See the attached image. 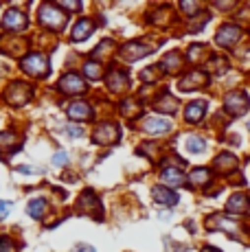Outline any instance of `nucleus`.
<instances>
[{"mask_svg":"<svg viewBox=\"0 0 250 252\" xmlns=\"http://www.w3.org/2000/svg\"><path fill=\"white\" fill-rule=\"evenodd\" d=\"M31 96H33V88L29 84H25V81H13V84H9L2 92V99L7 101L9 105H13V108L27 105L29 101H31Z\"/></svg>","mask_w":250,"mask_h":252,"instance_id":"nucleus-1","label":"nucleus"},{"mask_svg":"<svg viewBox=\"0 0 250 252\" xmlns=\"http://www.w3.org/2000/svg\"><path fill=\"white\" fill-rule=\"evenodd\" d=\"M37 20H40L42 27L51 29V31H60L64 29L66 24V13L62 11L57 4H51V2H44L37 11Z\"/></svg>","mask_w":250,"mask_h":252,"instance_id":"nucleus-2","label":"nucleus"},{"mask_svg":"<svg viewBox=\"0 0 250 252\" xmlns=\"http://www.w3.org/2000/svg\"><path fill=\"white\" fill-rule=\"evenodd\" d=\"M20 68L31 77H46L51 70V62L44 53H29L27 57H22Z\"/></svg>","mask_w":250,"mask_h":252,"instance_id":"nucleus-3","label":"nucleus"},{"mask_svg":"<svg viewBox=\"0 0 250 252\" xmlns=\"http://www.w3.org/2000/svg\"><path fill=\"white\" fill-rule=\"evenodd\" d=\"M57 88L64 92V94H81V92H86V81L77 72H66L57 81Z\"/></svg>","mask_w":250,"mask_h":252,"instance_id":"nucleus-4","label":"nucleus"},{"mask_svg":"<svg viewBox=\"0 0 250 252\" xmlns=\"http://www.w3.org/2000/svg\"><path fill=\"white\" fill-rule=\"evenodd\" d=\"M119 134H121L119 125H114V123H101L99 127L93 132V140H94V143H99V145H110V143H117Z\"/></svg>","mask_w":250,"mask_h":252,"instance_id":"nucleus-5","label":"nucleus"},{"mask_svg":"<svg viewBox=\"0 0 250 252\" xmlns=\"http://www.w3.org/2000/svg\"><path fill=\"white\" fill-rule=\"evenodd\" d=\"M2 29H9V31H22V29H27V24H29V20H27V16L20 11V9H9L7 13H4V18H2Z\"/></svg>","mask_w":250,"mask_h":252,"instance_id":"nucleus-6","label":"nucleus"},{"mask_svg":"<svg viewBox=\"0 0 250 252\" xmlns=\"http://www.w3.org/2000/svg\"><path fill=\"white\" fill-rule=\"evenodd\" d=\"M226 110H228L230 114H235V116H239V114L246 112V110H248V96H246V92H242V90L230 92V94L226 96Z\"/></svg>","mask_w":250,"mask_h":252,"instance_id":"nucleus-7","label":"nucleus"},{"mask_svg":"<svg viewBox=\"0 0 250 252\" xmlns=\"http://www.w3.org/2000/svg\"><path fill=\"white\" fill-rule=\"evenodd\" d=\"M145 55H150V46L141 44V42H129V44H125L121 48V57L127 62H136Z\"/></svg>","mask_w":250,"mask_h":252,"instance_id":"nucleus-8","label":"nucleus"},{"mask_svg":"<svg viewBox=\"0 0 250 252\" xmlns=\"http://www.w3.org/2000/svg\"><path fill=\"white\" fill-rule=\"evenodd\" d=\"M143 129L147 134H165L171 129V123L167 119H160V116H147L143 121Z\"/></svg>","mask_w":250,"mask_h":252,"instance_id":"nucleus-9","label":"nucleus"},{"mask_svg":"<svg viewBox=\"0 0 250 252\" xmlns=\"http://www.w3.org/2000/svg\"><path fill=\"white\" fill-rule=\"evenodd\" d=\"M237 40H239V29L235 27V24H224L218 31V35H215V42H218L219 46H230Z\"/></svg>","mask_w":250,"mask_h":252,"instance_id":"nucleus-10","label":"nucleus"},{"mask_svg":"<svg viewBox=\"0 0 250 252\" xmlns=\"http://www.w3.org/2000/svg\"><path fill=\"white\" fill-rule=\"evenodd\" d=\"M25 46H27V42L20 40L18 35H4L2 40H0V51L9 53V55H20V53H25Z\"/></svg>","mask_w":250,"mask_h":252,"instance_id":"nucleus-11","label":"nucleus"},{"mask_svg":"<svg viewBox=\"0 0 250 252\" xmlns=\"http://www.w3.org/2000/svg\"><path fill=\"white\" fill-rule=\"evenodd\" d=\"M77 208H79L81 213H90V215H94V211H101V204L97 200V195H94L93 191H84L79 197V202H77Z\"/></svg>","mask_w":250,"mask_h":252,"instance_id":"nucleus-12","label":"nucleus"},{"mask_svg":"<svg viewBox=\"0 0 250 252\" xmlns=\"http://www.w3.org/2000/svg\"><path fill=\"white\" fill-rule=\"evenodd\" d=\"M66 112H68V119H73V121H88V119H93V108H90L88 103H84V101L70 103Z\"/></svg>","mask_w":250,"mask_h":252,"instance_id":"nucleus-13","label":"nucleus"},{"mask_svg":"<svg viewBox=\"0 0 250 252\" xmlns=\"http://www.w3.org/2000/svg\"><path fill=\"white\" fill-rule=\"evenodd\" d=\"M127 84H129L127 72H123V70H119V68L110 70V75H108V88H110V90L121 92V90L127 88Z\"/></svg>","mask_w":250,"mask_h":252,"instance_id":"nucleus-14","label":"nucleus"},{"mask_svg":"<svg viewBox=\"0 0 250 252\" xmlns=\"http://www.w3.org/2000/svg\"><path fill=\"white\" fill-rule=\"evenodd\" d=\"M204 84H206L204 72L193 70V72H189L187 77H182L180 79V90H195V88H200V86H204Z\"/></svg>","mask_w":250,"mask_h":252,"instance_id":"nucleus-15","label":"nucleus"},{"mask_svg":"<svg viewBox=\"0 0 250 252\" xmlns=\"http://www.w3.org/2000/svg\"><path fill=\"white\" fill-rule=\"evenodd\" d=\"M93 31H94V22L90 20V18H81V20L75 24V29H73V42L86 40L88 35H93Z\"/></svg>","mask_w":250,"mask_h":252,"instance_id":"nucleus-16","label":"nucleus"},{"mask_svg":"<svg viewBox=\"0 0 250 252\" xmlns=\"http://www.w3.org/2000/svg\"><path fill=\"white\" fill-rule=\"evenodd\" d=\"M204 112H206V103H204V101H193V103L187 105L185 119L189 121V123H198L202 116H204Z\"/></svg>","mask_w":250,"mask_h":252,"instance_id":"nucleus-17","label":"nucleus"},{"mask_svg":"<svg viewBox=\"0 0 250 252\" xmlns=\"http://www.w3.org/2000/svg\"><path fill=\"white\" fill-rule=\"evenodd\" d=\"M154 200L160 202V204H167V206L178 204V195L174 191H169V189H165V187H156V189H154Z\"/></svg>","mask_w":250,"mask_h":252,"instance_id":"nucleus-18","label":"nucleus"},{"mask_svg":"<svg viewBox=\"0 0 250 252\" xmlns=\"http://www.w3.org/2000/svg\"><path fill=\"white\" fill-rule=\"evenodd\" d=\"M18 147H20V143H18L16 132H0V152L9 154Z\"/></svg>","mask_w":250,"mask_h":252,"instance_id":"nucleus-19","label":"nucleus"},{"mask_svg":"<svg viewBox=\"0 0 250 252\" xmlns=\"http://www.w3.org/2000/svg\"><path fill=\"white\" fill-rule=\"evenodd\" d=\"M46 208H49V204H46V200H42V197H35V200H31L27 204V213L33 217V220H42L46 213Z\"/></svg>","mask_w":250,"mask_h":252,"instance_id":"nucleus-20","label":"nucleus"},{"mask_svg":"<svg viewBox=\"0 0 250 252\" xmlns=\"http://www.w3.org/2000/svg\"><path fill=\"white\" fill-rule=\"evenodd\" d=\"M228 211L230 213H246L248 211V197L244 193H235L228 200Z\"/></svg>","mask_w":250,"mask_h":252,"instance_id":"nucleus-21","label":"nucleus"},{"mask_svg":"<svg viewBox=\"0 0 250 252\" xmlns=\"http://www.w3.org/2000/svg\"><path fill=\"white\" fill-rule=\"evenodd\" d=\"M162 180H165L167 184H182L185 182V176H182V171L180 169H176V167H165L162 169Z\"/></svg>","mask_w":250,"mask_h":252,"instance_id":"nucleus-22","label":"nucleus"},{"mask_svg":"<svg viewBox=\"0 0 250 252\" xmlns=\"http://www.w3.org/2000/svg\"><path fill=\"white\" fill-rule=\"evenodd\" d=\"M180 66H182V57L178 55V53H169V55H167L165 60H162V68L169 70V72L180 70Z\"/></svg>","mask_w":250,"mask_h":252,"instance_id":"nucleus-23","label":"nucleus"},{"mask_svg":"<svg viewBox=\"0 0 250 252\" xmlns=\"http://www.w3.org/2000/svg\"><path fill=\"white\" fill-rule=\"evenodd\" d=\"M176 105H178V101L169 94L156 101V110H160V112H176Z\"/></svg>","mask_w":250,"mask_h":252,"instance_id":"nucleus-24","label":"nucleus"},{"mask_svg":"<svg viewBox=\"0 0 250 252\" xmlns=\"http://www.w3.org/2000/svg\"><path fill=\"white\" fill-rule=\"evenodd\" d=\"M215 167H218L219 171H226V169H235V167H237V160H235V156H230V154H222V156L215 160Z\"/></svg>","mask_w":250,"mask_h":252,"instance_id":"nucleus-25","label":"nucleus"},{"mask_svg":"<svg viewBox=\"0 0 250 252\" xmlns=\"http://www.w3.org/2000/svg\"><path fill=\"white\" fill-rule=\"evenodd\" d=\"M84 72H86L88 79H101V77H103V72H101V64H97V62H86Z\"/></svg>","mask_w":250,"mask_h":252,"instance_id":"nucleus-26","label":"nucleus"},{"mask_svg":"<svg viewBox=\"0 0 250 252\" xmlns=\"http://www.w3.org/2000/svg\"><path fill=\"white\" fill-rule=\"evenodd\" d=\"M209 180H211L209 169H195V171L191 173V182H193V184H200V187H204Z\"/></svg>","mask_w":250,"mask_h":252,"instance_id":"nucleus-27","label":"nucleus"},{"mask_svg":"<svg viewBox=\"0 0 250 252\" xmlns=\"http://www.w3.org/2000/svg\"><path fill=\"white\" fill-rule=\"evenodd\" d=\"M204 140L202 138H195V136H191L189 140H187V149H189L191 154H198V152H204Z\"/></svg>","mask_w":250,"mask_h":252,"instance_id":"nucleus-28","label":"nucleus"},{"mask_svg":"<svg viewBox=\"0 0 250 252\" xmlns=\"http://www.w3.org/2000/svg\"><path fill=\"white\" fill-rule=\"evenodd\" d=\"M0 252H16V241L7 235H0Z\"/></svg>","mask_w":250,"mask_h":252,"instance_id":"nucleus-29","label":"nucleus"},{"mask_svg":"<svg viewBox=\"0 0 250 252\" xmlns=\"http://www.w3.org/2000/svg\"><path fill=\"white\" fill-rule=\"evenodd\" d=\"M53 164H55V167H64V164H68V154H66V152H57L55 158H53Z\"/></svg>","mask_w":250,"mask_h":252,"instance_id":"nucleus-30","label":"nucleus"},{"mask_svg":"<svg viewBox=\"0 0 250 252\" xmlns=\"http://www.w3.org/2000/svg\"><path fill=\"white\" fill-rule=\"evenodd\" d=\"M60 7L68 9V11H79V9H81V4H79V2H68V0H62V2H60Z\"/></svg>","mask_w":250,"mask_h":252,"instance_id":"nucleus-31","label":"nucleus"},{"mask_svg":"<svg viewBox=\"0 0 250 252\" xmlns=\"http://www.w3.org/2000/svg\"><path fill=\"white\" fill-rule=\"evenodd\" d=\"M180 7H182V11H187V13H193L195 9H200L198 4H193V2H182Z\"/></svg>","mask_w":250,"mask_h":252,"instance_id":"nucleus-32","label":"nucleus"},{"mask_svg":"<svg viewBox=\"0 0 250 252\" xmlns=\"http://www.w3.org/2000/svg\"><path fill=\"white\" fill-rule=\"evenodd\" d=\"M7 215H9V204H7V202L0 200V221H2Z\"/></svg>","mask_w":250,"mask_h":252,"instance_id":"nucleus-33","label":"nucleus"},{"mask_svg":"<svg viewBox=\"0 0 250 252\" xmlns=\"http://www.w3.org/2000/svg\"><path fill=\"white\" fill-rule=\"evenodd\" d=\"M66 132H68L70 136H81V134H84V129H81V127H73V125H68V127H66Z\"/></svg>","mask_w":250,"mask_h":252,"instance_id":"nucleus-34","label":"nucleus"},{"mask_svg":"<svg viewBox=\"0 0 250 252\" xmlns=\"http://www.w3.org/2000/svg\"><path fill=\"white\" fill-rule=\"evenodd\" d=\"M73 252H94V248H90V246H79V248L73 250Z\"/></svg>","mask_w":250,"mask_h":252,"instance_id":"nucleus-35","label":"nucleus"},{"mask_svg":"<svg viewBox=\"0 0 250 252\" xmlns=\"http://www.w3.org/2000/svg\"><path fill=\"white\" fill-rule=\"evenodd\" d=\"M248 129H250V121H248Z\"/></svg>","mask_w":250,"mask_h":252,"instance_id":"nucleus-36","label":"nucleus"}]
</instances>
